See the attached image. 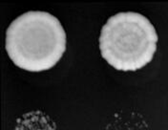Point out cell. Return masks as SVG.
<instances>
[{"instance_id": "obj_2", "label": "cell", "mask_w": 168, "mask_h": 130, "mask_svg": "<svg viewBox=\"0 0 168 130\" xmlns=\"http://www.w3.org/2000/svg\"><path fill=\"white\" fill-rule=\"evenodd\" d=\"M158 34L146 16L135 12L112 15L101 28L100 51L107 63L118 71L130 72L152 61Z\"/></svg>"}, {"instance_id": "obj_1", "label": "cell", "mask_w": 168, "mask_h": 130, "mask_svg": "<svg viewBox=\"0 0 168 130\" xmlns=\"http://www.w3.org/2000/svg\"><path fill=\"white\" fill-rule=\"evenodd\" d=\"M67 37L60 21L47 12L31 11L9 25L5 48L14 64L28 72L50 70L66 51Z\"/></svg>"}]
</instances>
